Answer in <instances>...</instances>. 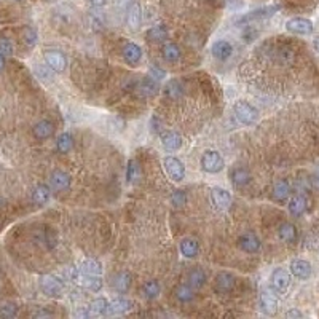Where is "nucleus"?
I'll return each instance as SVG.
<instances>
[{"label":"nucleus","instance_id":"obj_1","mask_svg":"<svg viewBox=\"0 0 319 319\" xmlns=\"http://www.w3.org/2000/svg\"><path fill=\"white\" fill-rule=\"evenodd\" d=\"M235 117L240 120V123L243 125H254L259 120V110L252 104L246 101H238L233 105Z\"/></svg>","mask_w":319,"mask_h":319},{"label":"nucleus","instance_id":"obj_52","mask_svg":"<svg viewBox=\"0 0 319 319\" xmlns=\"http://www.w3.org/2000/svg\"><path fill=\"white\" fill-rule=\"evenodd\" d=\"M129 0H118V3H120V6H123L125 3H128Z\"/></svg>","mask_w":319,"mask_h":319},{"label":"nucleus","instance_id":"obj_40","mask_svg":"<svg viewBox=\"0 0 319 319\" xmlns=\"http://www.w3.org/2000/svg\"><path fill=\"white\" fill-rule=\"evenodd\" d=\"M22 42L27 46H34L37 43V32L32 27H26L22 30Z\"/></svg>","mask_w":319,"mask_h":319},{"label":"nucleus","instance_id":"obj_8","mask_svg":"<svg viewBox=\"0 0 319 319\" xmlns=\"http://www.w3.org/2000/svg\"><path fill=\"white\" fill-rule=\"evenodd\" d=\"M50 187L54 192L67 190L70 187V176L67 173H64V171H59V169L53 171L51 176H50Z\"/></svg>","mask_w":319,"mask_h":319},{"label":"nucleus","instance_id":"obj_29","mask_svg":"<svg viewBox=\"0 0 319 319\" xmlns=\"http://www.w3.org/2000/svg\"><path fill=\"white\" fill-rule=\"evenodd\" d=\"M166 37H168V29L166 26H163V24L153 26L147 30V38H149L150 42H161V40H165Z\"/></svg>","mask_w":319,"mask_h":319},{"label":"nucleus","instance_id":"obj_14","mask_svg":"<svg viewBox=\"0 0 319 319\" xmlns=\"http://www.w3.org/2000/svg\"><path fill=\"white\" fill-rule=\"evenodd\" d=\"M32 133H34V136L37 139L43 141V139H48V137L53 136L54 125L51 123V121H48V120H40L38 123H35L34 128H32Z\"/></svg>","mask_w":319,"mask_h":319},{"label":"nucleus","instance_id":"obj_6","mask_svg":"<svg viewBox=\"0 0 319 319\" xmlns=\"http://www.w3.org/2000/svg\"><path fill=\"white\" fill-rule=\"evenodd\" d=\"M45 62L46 65L54 72H64L65 65H67V59H65V56L61 51H56V50H50L43 54Z\"/></svg>","mask_w":319,"mask_h":319},{"label":"nucleus","instance_id":"obj_24","mask_svg":"<svg viewBox=\"0 0 319 319\" xmlns=\"http://www.w3.org/2000/svg\"><path fill=\"white\" fill-rule=\"evenodd\" d=\"M48 200H50V187L43 185V184L37 185L34 192H32V201L38 204V206H42V204H45Z\"/></svg>","mask_w":319,"mask_h":319},{"label":"nucleus","instance_id":"obj_44","mask_svg":"<svg viewBox=\"0 0 319 319\" xmlns=\"http://www.w3.org/2000/svg\"><path fill=\"white\" fill-rule=\"evenodd\" d=\"M171 201H173V204H174L176 208L184 206L185 201H187V195H185V192H184V190H176L173 195H171Z\"/></svg>","mask_w":319,"mask_h":319},{"label":"nucleus","instance_id":"obj_30","mask_svg":"<svg viewBox=\"0 0 319 319\" xmlns=\"http://www.w3.org/2000/svg\"><path fill=\"white\" fill-rule=\"evenodd\" d=\"M72 147H73V137L69 133H62L56 139V149H58V152L67 153L72 150Z\"/></svg>","mask_w":319,"mask_h":319},{"label":"nucleus","instance_id":"obj_36","mask_svg":"<svg viewBox=\"0 0 319 319\" xmlns=\"http://www.w3.org/2000/svg\"><path fill=\"white\" fill-rule=\"evenodd\" d=\"M142 291L147 299H155V297H158V294H160V284H158V281L150 280L144 284Z\"/></svg>","mask_w":319,"mask_h":319},{"label":"nucleus","instance_id":"obj_17","mask_svg":"<svg viewBox=\"0 0 319 319\" xmlns=\"http://www.w3.org/2000/svg\"><path fill=\"white\" fill-rule=\"evenodd\" d=\"M289 212L292 216H296V217H300L302 214H305V211L308 208V201L304 195H296V196H292L291 201H289Z\"/></svg>","mask_w":319,"mask_h":319},{"label":"nucleus","instance_id":"obj_7","mask_svg":"<svg viewBox=\"0 0 319 319\" xmlns=\"http://www.w3.org/2000/svg\"><path fill=\"white\" fill-rule=\"evenodd\" d=\"M291 284V275L284 268H276L272 273V286L278 292H286Z\"/></svg>","mask_w":319,"mask_h":319},{"label":"nucleus","instance_id":"obj_51","mask_svg":"<svg viewBox=\"0 0 319 319\" xmlns=\"http://www.w3.org/2000/svg\"><path fill=\"white\" fill-rule=\"evenodd\" d=\"M313 45H315V48H316V51H319V37H316V38H315Z\"/></svg>","mask_w":319,"mask_h":319},{"label":"nucleus","instance_id":"obj_20","mask_svg":"<svg viewBox=\"0 0 319 319\" xmlns=\"http://www.w3.org/2000/svg\"><path fill=\"white\" fill-rule=\"evenodd\" d=\"M123 58L128 64H136L142 58V50L141 46L136 43H128L123 48Z\"/></svg>","mask_w":319,"mask_h":319},{"label":"nucleus","instance_id":"obj_31","mask_svg":"<svg viewBox=\"0 0 319 319\" xmlns=\"http://www.w3.org/2000/svg\"><path fill=\"white\" fill-rule=\"evenodd\" d=\"M129 286H131V275L126 273V272H121L115 278V281H113V288H115V291H118L120 294L128 292Z\"/></svg>","mask_w":319,"mask_h":319},{"label":"nucleus","instance_id":"obj_32","mask_svg":"<svg viewBox=\"0 0 319 319\" xmlns=\"http://www.w3.org/2000/svg\"><path fill=\"white\" fill-rule=\"evenodd\" d=\"M204 281H206V273H204L201 268H193V270H190V273H189V283H190L192 288H195V289L201 288V286L204 284Z\"/></svg>","mask_w":319,"mask_h":319},{"label":"nucleus","instance_id":"obj_34","mask_svg":"<svg viewBox=\"0 0 319 319\" xmlns=\"http://www.w3.org/2000/svg\"><path fill=\"white\" fill-rule=\"evenodd\" d=\"M137 89H141V93L144 96H152V94L157 93V83L153 81V78L147 77L141 81V83H139Z\"/></svg>","mask_w":319,"mask_h":319},{"label":"nucleus","instance_id":"obj_12","mask_svg":"<svg viewBox=\"0 0 319 319\" xmlns=\"http://www.w3.org/2000/svg\"><path fill=\"white\" fill-rule=\"evenodd\" d=\"M291 273L299 278V280H308L310 276H312V265H310V262L307 260H292L291 262Z\"/></svg>","mask_w":319,"mask_h":319},{"label":"nucleus","instance_id":"obj_46","mask_svg":"<svg viewBox=\"0 0 319 319\" xmlns=\"http://www.w3.org/2000/svg\"><path fill=\"white\" fill-rule=\"evenodd\" d=\"M150 73H152V75H155V77H152V78H163V77H165V72L160 70V69H157V67H152Z\"/></svg>","mask_w":319,"mask_h":319},{"label":"nucleus","instance_id":"obj_47","mask_svg":"<svg viewBox=\"0 0 319 319\" xmlns=\"http://www.w3.org/2000/svg\"><path fill=\"white\" fill-rule=\"evenodd\" d=\"M288 318H302L304 315H302L300 312H297V310H291V312H288V315H286Z\"/></svg>","mask_w":319,"mask_h":319},{"label":"nucleus","instance_id":"obj_39","mask_svg":"<svg viewBox=\"0 0 319 319\" xmlns=\"http://www.w3.org/2000/svg\"><path fill=\"white\" fill-rule=\"evenodd\" d=\"M184 93V88L182 85L179 83L177 80H171L169 83L166 85V94L171 96V97H179V96H182Z\"/></svg>","mask_w":319,"mask_h":319},{"label":"nucleus","instance_id":"obj_5","mask_svg":"<svg viewBox=\"0 0 319 319\" xmlns=\"http://www.w3.org/2000/svg\"><path fill=\"white\" fill-rule=\"evenodd\" d=\"M165 171L166 174L173 179L176 182H181L184 176H185V168H184V163L181 160H177L174 157H166L165 158Z\"/></svg>","mask_w":319,"mask_h":319},{"label":"nucleus","instance_id":"obj_2","mask_svg":"<svg viewBox=\"0 0 319 319\" xmlns=\"http://www.w3.org/2000/svg\"><path fill=\"white\" fill-rule=\"evenodd\" d=\"M224 158L216 150H208L201 157V166L208 173H219V171L224 169Z\"/></svg>","mask_w":319,"mask_h":319},{"label":"nucleus","instance_id":"obj_25","mask_svg":"<svg viewBox=\"0 0 319 319\" xmlns=\"http://www.w3.org/2000/svg\"><path fill=\"white\" fill-rule=\"evenodd\" d=\"M276 10H278L276 6H265V8H260V10H254V11H251L249 14H244L243 18L240 19V22H248V21H252V19L267 18V16H272Z\"/></svg>","mask_w":319,"mask_h":319},{"label":"nucleus","instance_id":"obj_26","mask_svg":"<svg viewBox=\"0 0 319 319\" xmlns=\"http://www.w3.org/2000/svg\"><path fill=\"white\" fill-rule=\"evenodd\" d=\"M109 312V302L105 299H96L93 304L88 307V315L89 316H102Z\"/></svg>","mask_w":319,"mask_h":319},{"label":"nucleus","instance_id":"obj_43","mask_svg":"<svg viewBox=\"0 0 319 319\" xmlns=\"http://www.w3.org/2000/svg\"><path fill=\"white\" fill-rule=\"evenodd\" d=\"M13 43L10 38H5V37H0V54L3 56H10L13 53Z\"/></svg>","mask_w":319,"mask_h":319},{"label":"nucleus","instance_id":"obj_27","mask_svg":"<svg viewBox=\"0 0 319 319\" xmlns=\"http://www.w3.org/2000/svg\"><path fill=\"white\" fill-rule=\"evenodd\" d=\"M280 238L284 241V243H294L297 240V228L294 224H289L286 222L280 227Z\"/></svg>","mask_w":319,"mask_h":319},{"label":"nucleus","instance_id":"obj_15","mask_svg":"<svg viewBox=\"0 0 319 319\" xmlns=\"http://www.w3.org/2000/svg\"><path fill=\"white\" fill-rule=\"evenodd\" d=\"M233 288H235V278L230 273L222 272L216 276V291L217 292L227 294V292H232Z\"/></svg>","mask_w":319,"mask_h":319},{"label":"nucleus","instance_id":"obj_38","mask_svg":"<svg viewBox=\"0 0 319 319\" xmlns=\"http://www.w3.org/2000/svg\"><path fill=\"white\" fill-rule=\"evenodd\" d=\"M176 297H177V300H181V302H190L193 299V292H192V289L189 288V286L181 284V286H177V288H176Z\"/></svg>","mask_w":319,"mask_h":319},{"label":"nucleus","instance_id":"obj_33","mask_svg":"<svg viewBox=\"0 0 319 319\" xmlns=\"http://www.w3.org/2000/svg\"><path fill=\"white\" fill-rule=\"evenodd\" d=\"M129 308H131V302H128L126 299H118L115 302H112V304H109V313L121 315V313H126Z\"/></svg>","mask_w":319,"mask_h":319},{"label":"nucleus","instance_id":"obj_19","mask_svg":"<svg viewBox=\"0 0 319 319\" xmlns=\"http://www.w3.org/2000/svg\"><path fill=\"white\" fill-rule=\"evenodd\" d=\"M80 270H81V273L86 276H99L102 273V265H101V262L96 259H86L81 262Z\"/></svg>","mask_w":319,"mask_h":319},{"label":"nucleus","instance_id":"obj_48","mask_svg":"<svg viewBox=\"0 0 319 319\" xmlns=\"http://www.w3.org/2000/svg\"><path fill=\"white\" fill-rule=\"evenodd\" d=\"M105 2H107V0H91V3L94 6H102V5H105Z\"/></svg>","mask_w":319,"mask_h":319},{"label":"nucleus","instance_id":"obj_23","mask_svg":"<svg viewBox=\"0 0 319 319\" xmlns=\"http://www.w3.org/2000/svg\"><path fill=\"white\" fill-rule=\"evenodd\" d=\"M273 198L278 200V201H284L288 200V196L291 195V185L288 181H278L273 187Z\"/></svg>","mask_w":319,"mask_h":319},{"label":"nucleus","instance_id":"obj_4","mask_svg":"<svg viewBox=\"0 0 319 319\" xmlns=\"http://www.w3.org/2000/svg\"><path fill=\"white\" fill-rule=\"evenodd\" d=\"M286 29L296 35H310L315 27H313V22L310 19L297 16V18H292L286 22Z\"/></svg>","mask_w":319,"mask_h":319},{"label":"nucleus","instance_id":"obj_41","mask_svg":"<svg viewBox=\"0 0 319 319\" xmlns=\"http://www.w3.org/2000/svg\"><path fill=\"white\" fill-rule=\"evenodd\" d=\"M18 315V305L16 304H5L0 307V318H14Z\"/></svg>","mask_w":319,"mask_h":319},{"label":"nucleus","instance_id":"obj_50","mask_svg":"<svg viewBox=\"0 0 319 319\" xmlns=\"http://www.w3.org/2000/svg\"><path fill=\"white\" fill-rule=\"evenodd\" d=\"M312 184L316 187V189H319V176H316V177L313 179V181H312Z\"/></svg>","mask_w":319,"mask_h":319},{"label":"nucleus","instance_id":"obj_9","mask_svg":"<svg viewBox=\"0 0 319 319\" xmlns=\"http://www.w3.org/2000/svg\"><path fill=\"white\" fill-rule=\"evenodd\" d=\"M141 21H142V10H141V5L137 2L129 3L128 6V11H126V24L129 29L137 30L139 26H141Z\"/></svg>","mask_w":319,"mask_h":319},{"label":"nucleus","instance_id":"obj_49","mask_svg":"<svg viewBox=\"0 0 319 319\" xmlns=\"http://www.w3.org/2000/svg\"><path fill=\"white\" fill-rule=\"evenodd\" d=\"M3 67H5V56L0 54V72L3 70Z\"/></svg>","mask_w":319,"mask_h":319},{"label":"nucleus","instance_id":"obj_28","mask_svg":"<svg viewBox=\"0 0 319 319\" xmlns=\"http://www.w3.org/2000/svg\"><path fill=\"white\" fill-rule=\"evenodd\" d=\"M163 58L168 62H176L181 58V50H179V46L173 42H168L163 46Z\"/></svg>","mask_w":319,"mask_h":319},{"label":"nucleus","instance_id":"obj_10","mask_svg":"<svg viewBox=\"0 0 319 319\" xmlns=\"http://www.w3.org/2000/svg\"><path fill=\"white\" fill-rule=\"evenodd\" d=\"M211 200H212V203H214L216 208L227 209L232 204V195L225 189H219V187H216V189L211 190Z\"/></svg>","mask_w":319,"mask_h":319},{"label":"nucleus","instance_id":"obj_11","mask_svg":"<svg viewBox=\"0 0 319 319\" xmlns=\"http://www.w3.org/2000/svg\"><path fill=\"white\" fill-rule=\"evenodd\" d=\"M238 244L244 252H249V254H254V252H257L260 249V240L251 232L243 233L238 240Z\"/></svg>","mask_w":319,"mask_h":319},{"label":"nucleus","instance_id":"obj_35","mask_svg":"<svg viewBox=\"0 0 319 319\" xmlns=\"http://www.w3.org/2000/svg\"><path fill=\"white\" fill-rule=\"evenodd\" d=\"M81 284H83L88 291H93V292H97L102 288V281L99 276H86L85 275V278L81 280Z\"/></svg>","mask_w":319,"mask_h":319},{"label":"nucleus","instance_id":"obj_21","mask_svg":"<svg viewBox=\"0 0 319 319\" xmlns=\"http://www.w3.org/2000/svg\"><path fill=\"white\" fill-rule=\"evenodd\" d=\"M230 179L236 187H244L251 182V174L246 168H235L230 173Z\"/></svg>","mask_w":319,"mask_h":319},{"label":"nucleus","instance_id":"obj_18","mask_svg":"<svg viewBox=\"0 0 319 319\" xmlns=\"http://www.w3.org/2000/svg\"><path fill=\"white\" fill-rule=\"evenodd\" d=\"M212 54H214V58L220 59V61H225L232 56L233 53V46L227 42V40H219L214 45H212Z\"/></svg>","mask_w":319,"mask_h":319},{"label":"nucleus","instance_id":"obj_45","mask_svg":"<svg viewBox=\"0 0 319 319\" xmlns=\"http://www.w3.org/2000/svg\"><path fill=\"white\" fill-rule=\"evenodd\" d=\"M35 70H37V75H38L40 78H48V77L51 75V72H50L51 69H50V70H46V69L43 67V65H42V67H37Z\"/></svg>","mask_w":319,"mask_h":319},{"label":"nucleus","instance_id":"obj_13","mask_svg":"<svg viewBox=\"0 0 319 319\" xmlns=\"http://www.w3.org/2000/svg\"><path fill=\"white\" fill-rule=\"evenodd\" d=\"M260 308L262 312L268 316H273L278 312V300L273 294H270L268 291H264L260 294Z\"/></svg>","mask_w":319,"mask_h":319},{"label":"nucleus","instance_id":"obj_37","mask_svg":"<svg viewBox=\"0 0 319 319\" xmlns=\"http://www.w3.org/2000/svg\"><path fill=\"white\" fill-rule=\"evenodd\" d=\"M139 176H141V169H139V165H137V161L134 160H131L128 163V171H126V179H128V182L129 184H134Z\"/></svg>","mask_w":319,"mask_h":319},{"label":"nucleus","instance_id":"obj_3","mask_svg":"<svg viewBox=\"0 0 319 319\" xmlns=\"http://www.w3.org/2000/svg\"><path fill=\"white\" fill-rule=\"evenodd\" d=\"M40 288H42L45 296L56 297L62 292L64 284L59 278H56L53 275H45V276H42V280H40Z\"/></svg>","mask_w":319,"mask_h":319},{"label":"nucleus","instance_id":"obj_16","mask_svg":"<svg viewBox=\"0 0 319 319\" xmlns=\"http://www.w3.org/2000/svg\"><path fill=\"white\" fill-rule=\"evenodd\" d=\"M161 144L168 152H174L182 147V137L174 131H169V133H165L161 136Z\"/></svg>","mask_w":319,"mask_h":319},{"label":"nucleus","instance_id":"obj_22","mask_svg":"<svg viewBox=\"0 0 319 319\" xmlns=\"http://www.w3.org/2000/svg\"><path fill=\"white\" fill-rule=\"evenodd\" d=\"M179 249H181L182 256L189 257V259L196 257V256H198V252H200L198 243H196L195 240H190V238H184L181 241V244H179Z\"/></svg>","mask_w":319,"mask_h":319},{"label":"nucleus","instance_id":"obj_42","mask_svg":"<svg viewBox=\"0 0 319 319\" xmlns=\"http://www.w3.org/2000/svg\"><path fill=\"white\" fill-rule=\"evenodd\" d=\"M81 270L80 268H75V267H69L67 270H65V276H67V280L72 281V283H81Z\"/></svg>","mask_w":319,"mask_h":319}]
</instances>
